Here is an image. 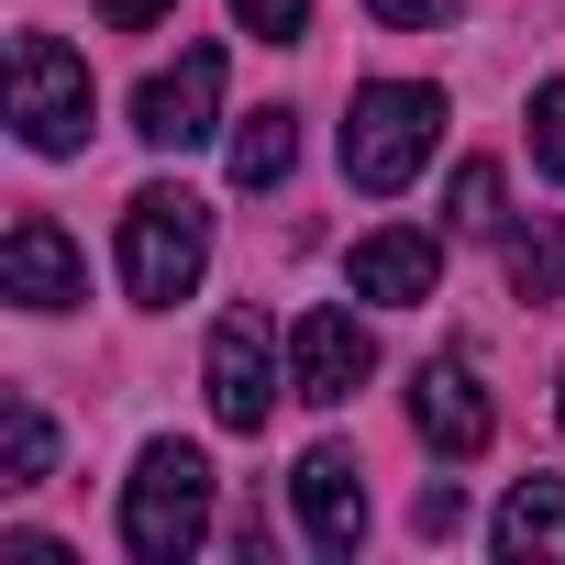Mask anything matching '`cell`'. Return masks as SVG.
<instances>
[{
	"instance_id": "5",
	"label": "cell",
	"mask_w": 565,
	"mask_h": 565,
	"mask_svg": "<svg viewBox=\"0 0 565 565\" xmlns=\"http://www.w3.org/2000/svg\"><path fill=\"white\" fill-rule=\"evenodd\" d=\"M200 388H211V422H222V433H266V411H277V355H266V311H222V322H211Z\"/></svg>"
},
{
	"instance_id": "2",
	"label": "cell",
	"mask_w": 565,
	"mask_h": 565,
	"mask_svg": "<svg viewBox=\"0 0 565 565\" xmlns=\"http://www.w3.org/2000/svg\"><path fill=\"white\" fill-rule=\"evenodd\" d=\"M211 543V455L200 444H145L122 477V554L134 565H189Z\"/></svg>"
},
{
	"instance_id": "1",
	"label": "cell",
	"mask_w": 565,
	"mask_h": 565,
	"mask_svg": "<svg viewBox=\"0 0 565 565\" xmlns=\"http://www.w3.org/2000/svg\"><path fill=\"white\" fill-rule=\"evenodd\" d=\"M433 145H444V89H422V78H366L355 89V111H344V178L366 200H399L433 167Z\"/></svg>"
},
{
	"instance_id": "6",
	"label": "cell",
	"mask_w": 565,
	"mask_h": 565,
	"mask_svg": "<svg viewBox=\"0 0 565 565\" xmlns=\"http://www.w3.org/2000/svg\"><path fill=\"white\" fill-rule=\"evenodd\" d=\"M366 377H377V333H366L344 300H333V311H300V333H289V399L344 411Z\"/></svg>"
},
{
	"instance_id": "17",
	"label": "cell",
	"mask_w": 565,
	"mask_h": 565,
	"mask_svg": "<svg viewBox=\"0 0 565 565\" xmlns=\"http://www.w3.org/2000/svg\"><path fill=\"white\" fill-rule=\"evenodd\" d=\"M233 23H244V34H266V45H300L311 0H233Z\"/></svg>"
},
{
	"instance_id": "16",
	"label": "cell",
	"mask_w": 565,
	"mask_h": 565,
	"mask_svg": "<svg viewBox=\"0 0 565 565\" xmlns=\"http://www.w3.org/2000/svg\"><path fill=\"white\" fill-rule=\"evenodd\" d=\"M444 222H455V233H488V222H499V167H488V156L455 167V211H444Z\"/></svg>"
},
{
	"instance_id": "14",
	"label": "cell",
	"mask_w": 565,
	"mask_h": 565,
	"mask_svg": "<svg viewBox=\"0 0 565 565\" xmlns=\"http://www.w3.org/2000/svg\"><path fill=\"white\" fill-rule=\"evenodd\" d=\"M300 167V111H244V134H233V189H277Z\"/></svg>"
},
{
	"instance_id": "9",
	"label": "cell",
	"mask_w": 565,
	"mask_h": 565,
	"mask_svg": "<svg viewBox=\"0 0 565 565\" xmlns=\"http://www.w3.org/2000/svg\"><path fill=\"white\" fill-rule=\"evenodd\" d=\"M289 499H300V532H311V554H355L366 543V466L344 455V444H311L300 455V477H289Z\"/></svg>"
},
{
	"instance_id": "20",
	"label": "cell",
	"mask_w": 565,
	"mask_h": 565,
	"mask_svg": "<svg viewBox=\"0 0 565 565\" xmlns=\"http://www.w3.org/2000/svg\"><path fill=\"white\" fill-rule=\"evenodd\" d=\"M411 521H422V532H433V543H455V532H466V499H455V477H433V488H422V510H411Z\"/></svg>"
},
{
	"instance_id": "13",
	"label": "cell",
	"mask_w": 565,
	"mask_h": 565,
	"mask_svg": "<svg viewBox=\"0 0 565 565\" xmlns=\"http://www.w3.org/2000/svg\"><path fill=\"white\" fill-rule=\"evenodd\" d=\"M45 466H56V422L34 388H12L0 399V488H45Z\"/></svg>"
},
{
	"instance_id": "3",
	"label": "cell",
	"mask_w": 565,
	"mask_h": 565,
	"mask_svg": "<svg viewBox=\"0 0 565 565\" xmlns=\"http://www.w3.org/2000/svg\"><path fill=\"white\" fill-rule=\"evenodd\" d=\"M200 266H211V211L189 189H134L122 200V289L145 311H178L200 289Z\"/></svg>"
},
{
	"instance_id": "10",
	"label": "cell",
	"mask_w": 565,
	"mask_h": 565,
	"mask_svg": "<svg viewBox=\"0 0 565 565\" xmlns=\"http://www.w3.org/2000/svg\"><path fill=\"white\" fill-rule=\"evenodd\" d=\"M411 422H422V444L433 455H488V433H499V411H488V388H477V366L466 355H433L422 377H411Z\"/></svg>"
},
{
	"instance_id": "22",
	"label": "cell",
	"mask_w": 565,
	"mask_h": 565,
	"mask_svg": "<svg viewBox=\"0 0 565 565\" xmlns=\"http://www.w3.org/2000/svg\"><path fill=\"white\" fill-rule=\"evenodd\" d=\"M554 422H565V399H554Z\"/></svg>"
},
{
	"instance_id": "11",
	"label": "cell",
	"mask_w": 565,
	"mask_h": 565,
	"mask_svg": "<svg viewBox=\"0 0 565 565\" xmlns=\"http://www.w3.org/2000/svg\"><path fill=\"white\" fill-rule=\"evenodd\" d=\"M344 277H355V300H377V311H422V300L444 289V244L388 222V233H366V244H355V266H344Z\"/></svg>"
},
{
	"instance_id": "7",
	"label": "cell",
	"mask_w": 565,
	"mask_h": 565,
	"mask_svg": "<svg viewBox=\"0 0 565 565\" xmlns=\"http://www.w3.org/2000/svg\"><path fill=\"white\" fill-rule=\"evenodd\" d=\"M211 111H222V45H189L178 67H156V78L134 89V134H145L156 156L211 145Z\"/></svg>"
},
{
	"instance_id": "4",
	"label": "cell",
	"mask_w": 565,
	"mask_h": 565,
	"mask_svg": "<svg viewBox=\"0 0 565 565\" xmlns=\"http://www.w3.org/2000/svg\"><path fill=\"white\" fill-rule=\"evenodd\" d=\"M12 134L34 156H78L89 145V56L78 45H56V34L12 45Z\"/></svg>"
},
{
	"instance_id": "12",
	"label": "cell",
	"mask_w": 565,
	"mask_h": 565,
	"mask_svg": "<svg viewBox=\"0 0 565 565\" xmlns=\"http://www.w3.org/2000/svg\"><path fill=\"white\" fill-rule=\"evenodd\" d=\"M488 543H499L510 565H565V477H521V488L499 499Z\"/></svg>"
},
{
	"instance_id": "21",
	"label": "cell",
	"mask_w": 565,
	"mask_h": 565,
	"mask_svg": "<svg viewBox=\"0 0 565 565\" xmlns=\"http://www.w3.org/2000/svg\"><path fill=\"white\" fill-rule=\"evenodd\" d=\"M89 12H100L111 34H145V23H167V12H178V0H89Z\"/></svg>"
},
{
	"instance_id": "15",
	"label": "cell",
	"mask_w": 565,
	"mask_h": 565,
	"mask_svg": "<svg viewBox=\"0 0 565 565\" xmlns=\"http://www.w3.org/2000/svg\"><path fill=\"white\" fill-rule=\"evenodd\" d=\"M499 266H510V289H521V300H565V233H554L543 211L499 233Z\"/></svg>"
},
{
	"instance_id": "19",
	"label": "cell",
	"mask_w": 565,
	"mask_h": 565,
	"mask_svg": "<svg viewBox=\"0 0 565 565\" xmlns=\"http://www.w3.org/2000/svg\"><path fill=\"white\" fill-rule=\"evenodd\" d=\"M366 12H377L388 34H444V23H455V0H366Z\"/></svg>"
},
{
	"instance_id": "18",
	"label": "cell",
	"mask_w": 565,
	"mask_h": 565,
	"mask_svg": "<svg viewBox=\"0 0 565 565\" xmlns=\"http://www.w3.org/2000/svg\"><path fill=\"white\" fill-rule=\"evenodd\" d=\"M532 156L565 178V78H543V89H532Z\"/></svg>"
},
{
	"instance_id": "8",
	"label": "cell",
	"mask_w": 565,
	"mask_h": 565,
	"mask_svg": "<svg viewBox=\"0 0 565 565\" xmlns=\"http://www.w3.org/2000/svg\"><path fill=\"white\" fill-rule=\"evenodd\" d=\"M0 300L34 311V322H56V311H78V300H89V266H78V244H67L45 211H23V222H12V244H0Z\"/></svg>"
}]
</instances>
